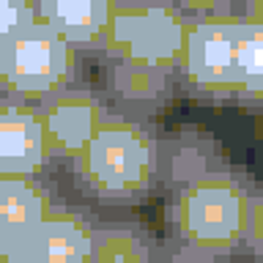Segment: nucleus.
Masks as SVG:
<instances>
[{
	"label": "nucleus",
	"instance_id": "0eeeda50",
	"mask_svg": "<svg viewBox=\"0 0 263 263\" xmlns=\"http://www.w3.org/2000/svg\"><path fill=\"white\" fill-rule=\"evenodd\" d=\"M99 61V90L104 93L110 110L159 118L178 96V82L173 66L148 63L112 52L96 55Z\"/></svg>",
	"mask_w": 263,
	"mask_h": 263
},
{
	"label": "nucleus",
	"instance_id": "f3484780",
	"mask_svg": "<svg viewBox=\"0 0 263 263\" xmlns=\"http://www.w3.org/2000/svg\"><path fill=\"white\" fill-rule=\"evenodd\" d=\"M186 20H203V16H230L238 14L241 0H170Z\"/></svg>",
	"mask_w": 263,
	"mask_h": 263
},
{
	"label": "nucleus",
	"instance_id": "f257e3e1",
	"mask_svg": "<svg viewBox=\"0 0 263 263\" xmlns=\"http://www.w3.org/2000/svg\"><path fill=\"white\" fill-rule=\"evenodd\" d=\"M255 178L233 162L164 189L162 260H225L244 250Z\"/></svg>",
	"mask_w": 263,
	"mask_h": 263
},
{
	"label": "nucleus",
	"instance_id": "7ed1b4c3",
	"mask_svg": "<svg viewBox=\"0 0 263 263\" xmlns=\"http://www.w3.org/2000/svg\"><path fill=\"white\" fill-rule=\"evenodd\" d=\"M85 61L49 25L36 20L0 47V93L39 104L55 90L85 80Z\"/></svg>",
	"mask_w": 263,
	"mask_h": 263
},
{
	"label": "nucleus",
	"instance_id": "9b49d317",
	"mask_svg": "<svg viewBox=\"0 0 263 263\" xmlns=\"http://www.w3.org/2000/svg\"><path fill=\"white\" fill-rule=\"evenodd\" d=\"M151 263L162 260V238L140 217L121 211H99L90 263Z\"/></svg>",
	"mask_w": 263,
	"mask_h": 263
},
{
	"label": "nucleus",
	"instance_id": "4468645a",
	"mask_svg": "<svg viewBox=\"0 0 263 263\" xmlns=\"http://www.w3.org/2000/svg\"><path fill=\"white\" fill-rule=\"evenodd\" d=\"M236 107L263 110V22L238 14L236 41Z\"/></svg>",
	"mask_w": 263,
	"mask_h": 263
},
{
	"label": "nucleus",
	"instance_id": "dca6fc26",
	"mask_svg": "<svg viewBox=\"0 0 263 263\" xmlns=\"http://www.w3.org/2000/svg\"><path fill=\"white\" fill-rule=\"evenodd\" d=\"M241 255H250V258L263 260V181H255V186H252Z\"/></svg>",
	"mask_w": 263,
	"mask_h": 263
},
{
	"label": "nucleus",
	"instance_id": "20e7f679",
	"mask_svg": "<svg viewBox=\"0 0 263 263\" xmlns=\"http://www.w3.org/2000/svg\"><path fill=\"white\" fill-rule=\"evenodd\" d=\"M238 14L189 20L176 58L178 93L205 107H236Z\"/></svg>",
	"mask_w": 263,
	"mask_h": 263
},
{
	"label": "nucleus",
	"instance_id": "423d86ee",
	"mask_svg": "<svg viewBox=\"0 0 263 263\" xmlns=\"http://www.w3.org/2000/svg\"><path fill=\"white\" fill-rule=\"evenodd\" d=\"M186 25L170 0H115L104 52L176 66Z\"/></svg>",
	"mask_w": 263,
	"mask_h": 263
},
{
	"label": "nucleus",
	"instance_id": "6ab92c4d",
	"mask_svg": "<svg viewBox=\"0 0 263 263\" xmlns=\"http://www.w3.org/2000/svg\"><path fill=\"white\" fill-rule=\"evenodd\" d=\"M258 135H260V140H263V110H260V126H258Z\"/></svg>",
	"mask_w": 263,
	"mask_h": 263
},
{
	"label": "nucleus",
	"instance_id": "ddd939ff",
	"mask_svg": "<svg viewBox=\"0 0 263 263\" xmlns=\"http://www.w3.org/2000/svg\"><path fill=\"white\" fill-rule=\"evenodd\" d=\"M55 200H61V195L47 173L0 176V238L30 230Z\"/></svg>",
	"mask_w": 263,
	"mask_h": 263
},
{
	"label": "nucleus",
	"instance_id": "a211bd4d",
	"mask_svg": "<svg viewBox=\"0 0 263 263\" xmlns=\"http://www.w3.org/2000/svg\"><path fill=\"white\" fill-rule=\"evenodd\" d=\"M238 14L263 22V0H241V3H238Z\"/></svg>",
	"mask_w": 263,
	"mask_h": 263
},
{
	"label": "nucleus",
	"instance_id": "2eb2a0df",
	"mask_svg": "<svg viewBox=\"0 0 263 263\" xmlns=\"http://www.w3.org/2000/svg\"><path fill=\"white\" fill-rule=\"evenodd\" d=\"M39 20L36 0H0V47Z\"/></svg>",
	"mask_w": 263,
	"mask_h": 263
},
{
	"label": "nucleus",
	"instance_id": "1a4fd4ad",
	"mask_svg": "<svg viewBox=\"0 0 263 263\" xmlns=\"http://www.w3.org/2000/svg\"><path fill=\"white\" fill-rule=\"evenodd\" d=\"M49 159L39 104L0 93V176L47 173Z\"/></svg>",
	"mask_w": 263,
	"mask_h": 263
},
{
	"label": "nucleus",
	"instance_id": "f03ea898",
	"mask_svg": "<svg viewBox=\"0 0 263 263\" xmlns=\"http://www.w3.org/2000/svg\"><path fill=\"white\" fill-rule=\"evenodd\" d=\"M82 203L129 211L162 195V129L154 118L110 110L66 164Z\"/></svg>",
	"mask_w": 263,
	"mask_h": 263
},
{
	"label": "nucleus",
	"instance_id": "f8f14e48",
	"mask_svg": "<svg viewBox=\"0 0 263 263\" xmlns=\"http://www.w3.org/2000/svg\"><path fill=\"white\" fill-rule=\"evenodd\" d=\"M228 162V154L203 126H178L162 132V192L181 181Z\"/></svg>",
	"mask_w": 263,
	"mask_h": 263
},
{
	"label": "nucleus",
	"instance_id": "39448f33",
	"mask_svg": "<svg viewBox=\"0 0 263 263\" xmlns=\"http://www.w3.org/2000/svg\"><path fill=\"white\" fill-rule=\"evenodd\" d=\"M99 209L88 203L55 200L25 233L0 238V260L8 263H74L90 260Z\"/></svg>",
	"mask_w": 263,
	"mask_h": 263
},
{
	"label": "nucleus",
	"instance_id": "6e6552de",
	"mask_svg": "<svg viewBox=\"0 0 263 263\" xmlns=\"http://www.w3.org/2000/svg\"><path fill=\"white\" fill-rule=\"evenodd\" d=\"M39 110L44 121L49 159L69 164L110 112V104L99 85L85 77L41 99Z\"/></svg>",
	"mask_w": 263,
	"mask_h": 263
},
{
	"label": "nucleus",
	"instance_id": "9d476101",
	"mask_svg": "<svg viewBox=\"0 0 263 263\" xmlns=\"http://www.w3.org/2000/svg\"><path fill=\"white\" fill-rule=\"evenodd\" d=\"M115 0H36L39 20L85 58L104 52Z\"/></svg>",
	"mask_w": 263,
	"mask_h": 263
}]
</instances>
